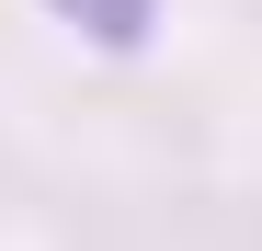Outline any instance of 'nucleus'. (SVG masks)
<instances>
[{"instance_id":"f257e3e1","label":"nucleus","mask_w":262,"mask_h":251,"mask_svg":"<svg viewBox=\"0 0 262 251\" xmlns=\"http://www.w3.org/2000/svg\"><path fill=\"white\" fill-rule=\"evenodd\" d=\"M46 12L80 34V46H103V57H137L148 34H160V12H171V0H46Z\"/></svg>"}]
</instances>
